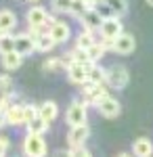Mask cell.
Wrapping results in <instances>:
<instances>
[{
    "label": "cell",
    "instance_id": "23",
    "mask_svg": "<svg viewBox=\"0 0 153 157\" xmlns=\"http://www.w3.org/2000/svg\"><path fill=\"white\" fill-rule=\"evenodd\" d=\"M48 126H50V124L38 115L36 120H32L29 124H27V132H32V134H44L48 130Z\"/></svg>",
    "mask_w": 153,
    "mask_h": 157
},
{
    "label": "cell",
    "instance_id": "4",
    "mask_svg": "<svg viewBox=\"0 0 153 157\" xmlns=\"http://www.w3.org/2000/svg\"><path fill=\"white\" fill-rule=\"evenodd\" d=\"M128 80H130V75H128V69L124 65H113V67L107 69V86L109 88L122 90V88H126Z\"/></svg>",
    "mask_w": 153,
    "mask_h": 157
},
{
    "label": "cell",
    "instance_id": "25",
    "mask_svg": "<svg viewBox=\"0 0 153 157\" xmlns=\"http://www.w3.org/2000/svg\"><path fill=\"white\" fill-rule=\"evenodd\" d=\"M73 2L76 0H50V6L55 13H71Z\"/></svg>",
    "mask_w": 153,
    "mask_h": 157
},
{
    "label": "cell",
    "instance_id": "6",
    "mask_svg": "<svg viewBox=\"0 0 153 157\" xmlns=\"http://www.w3.org/2000/svg\"><path fill=\"white\" fill-rule=\"evenodd\" d=\"M96 109H99V113H101L103 117H107V120H113V117H118L120 113H122V105H120V101L116 97H109V94L96 105Z\"/></svg>",
    "mask_w": 153,
    "mask_h": 157
},
{
    "label": "cell",
    "instance_id": "1",
    "mask_svg": "<svg viewBox=\"0 0 153 157\" xmlns=\"http://www.w3.org/2000/svg\"><path fill=\"white\" fill-rule=\"evenodd\" d=\"M21 149H23L25 157H46V140L42 134H32L27 132L21 143Z\"/></svg>",
    "mask_w": 153,
    "mask_h": 157
},
{
    "label": "cell",
    "instance_id": "14",
    "mask_svg": "<svg viewBox=\"0 0 153 157\" xmlns=\"http://www.w3.org/2000/svg\"><path fill=\"white\" fill-rule=\"evenodd\" d=\"M0 63H2V67L6 69V73H13V71H17V69L21 67V63H23V57H21L17 50H13V52H6V55H2Z\"/></svg>",
    "mask_w": 153,
    "mask_h": 157
},
{
    "label": "cell",
    "instance_id": "3",
    "mask_svg": "<svg viewBox=\"0 0 153 157\" xmlns=\"http://www.w3.org/2000/svg\"><path fill=\"white\" fill-rule=\"evenodd\" d=\"M82 88V94H84V103L86 105H99L103 98L107 97V86L105 84H92V82H86L84 86H80Z\"/></svg>",
    "mask_w": 153,
    "mask_h": 157
},
{
    "label": "cell",
    "instance_id": "9",
    "mask_svg": "<svg viewBox=\"0 0 153 157\" xmlns=\"http://www.w3.org/2000/svg\"><path fill=\"white\" fill-rule=\"evenodd\" d=\"M88 69H90V65H80V63L67 65V78H69V82L71 84H78V86H84L88 82Z\"/></svg>",
    "mask_w": 153,
    "mask_h": 157
},
{
    "label": "cell",
    "instance_id": "32",
    "mask_svg": "<svg viewBox=\"0 0 153 157\" xmlns=\"http://www.w3.org/2000/svg\"><path fill=\"white\" fill-rule=\"evenodd\" d=\"M53 157H71V149H69V151H65V149H59V151H57V153H55Z\"/></svg>",
    "mask_w": 153,
    "mask_h": 157
},
{
    "label": "cell",
    "instance_id": "22",
    "mask_svg": "<svg viewBox=\"0 0 153 157\" xmlns=\"http://www.w3.org/2000/svg\"><path fill=\"white\" fill-rule=\"evenodd\" d=\"M42 67H44L46 71H61V69H67L63 57H48V59L42 63Z\"/></svg>",
    "mask_w": 153,
    "mask_h": 157
},
{
    "label": "cell",
    "instance_id": "28",
    "mask_svg": "<svg viewBox=\"0 0 153 157\" xmlns=\"http://www.w3.org/2000/svg\"><path fill=\"white\" fill-rule=\"evenodd\" d=\"M86 11H88V4L82 2V0H76V2H73V6H71V15H76V17H80V19H82V15Z\"/></svg>",
    "mask_w": 153,
    "mask_h": 157
},
{
    "label": "cell",
    "instance_id": "13",
    "mask_svg": "<svg viewBox=\"0 0 153 157\" xmlns=\"http://www.w3.org/2000/svg\"><path fill=\"white\" fill-rule=\"evenodd\" d=\"M6 115V126H25V113H23V105H11V107L4 111Z\"/></svg>",
    "mask_w": 153,
    "mask_h": 157
},
{
    "label": "cell",
    "instance_id": "5",
    "mask_svg": "<svg viewBox=\"0 0 153 157\" xmlns=\"http://www.w3.org/2000/svg\"><path fill=\"white\" fill-rule=\"evenodd\" d=\"M101 38L103 40H116L118 36H122L124 34V27H122V21H120V17H116V15H109V17H105L103 19V25H101Z\"/></svg>",
    "mask_w": 153,
    "mask_h": 157
},
{
    "label": "cell",
    "instance_id": "17",
    "mask_svg": "<svg viewBox=\"0 0 153 157\" xmlns=\"http://www.w3.org/2000/svg\"><path fill=\"white\" fill-rule=\"evenodd\" d=\"M15 27H17V17H15V13L9 11V9H2V11H0V32H2V34H9Z\"/></svg>",
    "mask_w": 153,
    "mask_h": 157
},
{
    "label": "cell",
    "instance_id": "36",
    "mask_svg": "<svg viewBox=\"0 0 153 157\" xmlns=\"http://www.w3.org/2000/svg\"><path fill=\"white\" fill-rule=\"evenodd\" d=\"M29 2H38V0H29Z\"/></svg>",
    "mask_w": 153,
    "mask_h": 157
},
{
    "label": "cell",
    "instance_id": "30",
    "mask_svg": "<svg viewBox=\"0 0 153 157\" xmlns=\"http://www.w3.org/2000/svg\"><path fill=\"white\" fill-rule=\"evenodd\" d=\"M11 147V140L9 136H0V157H6V151Z\"/></svg>",
    "mask_w": 153,
    "mask_h": 157
},
{
    "label": "cell",
    "instance_id": "2",
    "mask_svg": "<svg viewBox=\"0 0 153 157\" xmlns=\"http://www.w3.org/2000/svg\"><path fill=\"white\" fill-rule=\"evenodd\" d=\"M86 120H88V105L84 101H73L65 113V121L69 124V128H73V126H86Z\"/></svg>",
    "mask_w": 153,
    "mask_h": 157
},
{
    "label": "cell",
    "instance_id": "11",
    "mask_svg": "<svg viewBox=\"0 0 153 157\" xmlns=\"http://www.w3.org/2000/svg\"><path fill=\"white\" fill-rule=\"evenodd\" d=\"M103 19L105 17H101V13L99 9H88V11L82 15V25L86 32H94V29H101V25H103Z\"/></svg>",
    "mask_w": 153,
    "mask_h": 157
},
{
    "label": "cell",
    "instance_id": "8",
    "mask_svg": "<svg viewBox=\"0 0 153 157\" xmlns=\"http://www.w3.org/2000/svg\"><path fill=\"white\" fill-rule=\"evenodd\" d=\"M15 50L21 57H29L32 52H36V38L32 34H17L15 36Z\"/></svg>",
    "mask_w": 153,
    "mask_h": 157
},
{
    "label": "cell",
    "instance_id": "16",
    "mask_svg": "<svg viewBox=\"0 0 153 157\" xmlns=\"http://www.w3.org/2000/svg\"><path fill=\"white\" fill-rule=\"evenodd\" d=\"M38 115L50 124L53 120H57V115H59V105H57L55 101H44V103L38 107Z\"/></svg>",
    "mask_w": 153,
    "mask_h": 157
},
{
    "label": "cell",
    "instance_id": "21",
    "mask_svg": "<svg viewBox=\"0 0 153 157\" xmlns=\"http://www.w3.org/2000/svg\"><path fill=\"white\" fill-rule=\"evenodd\" d=\"M105 6L109 9L111 15L120 17V15H124L128 11V0H105Z\"/></svg>",
    "mask_w": 153,
    "mask_h": 157
},
{
    "label": "cell",
    "instance_id": "31",
    "mask_svg": "<svg viewBox=\"0 0 153 157\" xmlns=\"http://www.w3.org/2000/svg\"><path fill=\"white\" fill-rule=\"evenodd\" d=\"M71 157H92V153L86 147H80V149H71Z\"/></svg>",
    "mask_w": 153,
    "mask_h": 157
},
{
    "label": "cell",
    "instance_id": "19",
    "mask_svg": "<svg viewBox=\"0 0 153 157\" xmlns=\"http://www.w3.org/2000/svg\"><path fill=\"white\" fill-rule=\"evenodd\" d=\"M88 82H92V84H107V71L101 69L96 63L90 65V69H88Z\"/></svg>",
    "mask_w": 153,
    "mask_h": 157
},
{
    "label": "cell",
    "instance_id": "26",
    "mask_svg": "<svg viewBox=\"0 0 153 157\" xmlns=\"http://www.w3.org/2000/svg\"><path fill=\"white\" fill-rule=\"evenodd\" d=\"M11 90H13L11 73H2V75H0V94H2V97H9Z\"/></svg>",
    "mask_w": 153,
    "mask_h": 157
},
{
    "label": "cell",
    "instance_id": "18",
    "mask_svg": "<svg viewBox=\"0 0 153 157\" xmlns=\"http://www.w3.org/2000/svg\"><path fill=\"white\" fill-rule=\"evenodd\" d=\"M57 46V42L50 38V34H40V36L36 38V50L38 52H50V50Z\"/></svg>",
    "mask_w": 153,
    "mask_h": 157
},
{
    "label": "cell",
    "instance_id": "15",
    "mask_svg": "<svg viewBox=\"0 0 153 157\" xmlns=\"http://www.w3.org/2000/svg\"><path fill=\"white\" fill-rule=\"evenodd\" d=\"M132 153L134 157H153V143L149 138H136L132 143Z\"/></svg>",
    "mask_w": 153,
    "mask_h": 157
},
{
    "label": "cell",
    "instance_id": "10",
    "mask_svg": "<svg viewBox=\"0 0 153 157\" xmlns=\"http://www.w3.org/2000/svg\"><path fill=\"white\" fill-rule=\"evenodd\" d=\"M136 48V40L132 34H122L113 40V52H118V55H132Z\"/></svg>",
    "mask_w": 153,
    "mask_h": 157
},
{
    "label": "cell",
    "instance_id": "7",
    "mask_svg": "<svg viewBox=\"0 0 153 157\" xmlns=\"http://www.w3.org/2000/svg\"><path fill=\"white\" fill-rule=\"evenodd\" d=\"M88 136H90L88 124L86 126H73V128H69V132H67V143H69L71 149H80L88 140Z\"/></svg>",
    "mask_w": 153,
    "mask_h": 157
},
{
    "label": "cell",
    "instance_id": "33",
    "mask_svg": "<svg viewBox=\"0 0 153 157\" xmlns=\"http://www.w3.org/2000/svg\"><path fill=\"white\" fill-rule=\"evenodd\" d=\"M4 126H6V115H4V113L0 111V130H2Z\"/></svg>",
    "mask_w": 153,
    "mask_h": 157
},
{
    "label": "cell",
    "instance_id": "35",
    "mask_svg": "<svg viewBox=\"0 0 153 157\" xmlns=\"http://www.w3.org/2000/svg\"><path fill=\"white\" fill-rule=\"evenodd\" d=\"M147 4H149V6H153V0H147Z\"/></svg>",
    "mask_w": 153,
    "mask_h": 157
},
{
    "label": "cell",
    "instance_id": "12",
    "mask_svg": "<svg viewBox=\"0 0 153 157\" xmlns=\"http://www.w3.org/2000/svg\"><path fill=\"white\" fill-rule=\"evenodd\" d=\"M48 34H50V38H53L57 44H65L71 36V27L65 23V21H57L55 25L48 27Z\"/></svg>",
    "mask_w": 153,
    "mask_h": 157
},
{
    "label": "cell",
    "instance_id": "20",
    "mask_svg": "<svg viewBox=\"0 0 153 157\" xmlns=\"http://www.w3.org/2000/svg\"><path fill=\"white\" fill-rule=\"evenodd\" d=\"M96 44V40H94L92 36V32H80V36L76 38V48H80V50H88L90 46H94Z\"/></svg>",
    "mask_w": 153,
    "mask_h": 157
},
{
    "label": "cell",
    "instance_id": "24",
    "mask_svg": "<svg viewBox=\"0 0 153 157\" xmlns=\"http://www.w3.org/2000/svg\"><path fill=\"white\" fill-rule=\"evenodd\" d=\"M13 50H15V36L0 32V55H6V52H13Z\"/></svg>",
    "mask_w": 153,
    "mask_h": 157
},
{
    "label": "cell",
    "instance_id": "34",
    "mask_svg": "<svg viewBox=\"0 0 153 157\" xmlns=\"http://www.w3.org/2000/svg\"><path fill=\"white\" fill-rule=\"evenodd\" d=\"M116 157H132L130 153H120V155H116Z\"/></svg>",
    "mask_w": 153,
    "mask_h": 157
},
{
    "label": "cell",
    "instance_id": "29",
    "mask_svg": "<svg viewBox=\"0 0 153 157\" xmlns=\"http://www.w3.org/2000/svg\"><path fill=\"white\" fill-rule=\"evenodd\" d=\"M23 113H25V126H27L32 120L38 117V107L36 105H23Z\"/></svg>",
    "mask_w": 153,
    "mask_h": 157
},
{
    "label": "cell",
    "instance_id": "27",
    "mask_svg": "<svg viewBox=\"0 0 153 157\" xmlns=\"http://www.w3.org/2000/svg\"><path fill=\"white\" fill-rule=\"evenodd\" d=\"M103 55H105V48H103V44H101V42H96L94 46L88 48V57H90L92 63H99V61L103 59Z\"/></svg>",
    "mask_w": 153,
    "mask_h": 157
}]
</instances>
